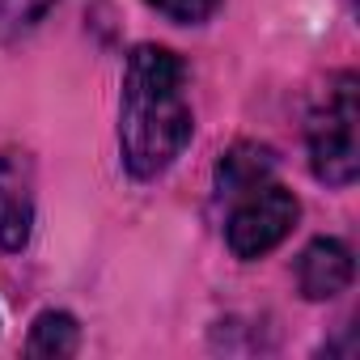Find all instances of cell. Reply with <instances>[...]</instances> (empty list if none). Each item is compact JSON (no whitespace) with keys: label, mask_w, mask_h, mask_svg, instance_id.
<instances>
[{"label":"cell","mask_w":360,"mask_h":360,"mask_svg":"<svg viewBox=\"0 0 360 360\" xmlns=\"http://www.w3.org/2000/svg\"><path fill=\"white\" fill-rule=\"evenodd\" d=\"M195 119L187 102V68L174 51L140 43L123 68L119 148L131 178L165 174L191 144Z\"/></svg>","instance_id":"cell-1"},{"label":"cell","mask_w":360,"mask_h":360,"mask_svg":"<svg viewBox=\"0 0 360 360\" xmlns=\"http://www.w3.org/2000/svg\"><path fill=\"white\" fill-rule=\"evenodd\" d=\"M309 165L326 187H352L360 174V81L356 72H339L326 85V98L314 106L309 127Z\"/></svg>","instance_id":"cell-2"},{"label":"cell","mask_w":360,"mask_h":360,"mask_svg":"<svg viewBox=\"0 0 360 360\" xmlns=\"http://www.w3.org/2000/svg\"><path fill=\"white\" fill-rule=\"evenodd\" d=\"M297 195L276 187V183H263L246 195L233 200V212H229V225H225V242L238 259H263L267 250H276L292 225H297Z\"/></svg>","instance_id":"cell-3"},{"label":"cell","mask_w":360,"mask_h":360,"mask_svg":"<svg viewBox=\"0 0 360 360\" xmlns=\"http://www.w3.org/2000/svg\"><path fill=\"white\" fill-rule=\"evenodd\" d=\"M34 229V169L18 148L0 153V246L22 250Z\"/></svg>","instance_id":"cell-4"},{"label":"cell","mask_w":360,"mask_h":360,"mask_svg":"<svg viewBox=\"0 0 360 360\" xmlns=\"http://www.w3.org/2000/svg\"><path fill=\"white\" fill-rule=\"evenodd\" d=\"M352 250L339 238H318L297 259V284L309 301H330L352 284Z\"/></svg>","instance_id":"cell-5"},{"label":"cell","mask_w":360,"mask_h":360,"mask_svg":"<svg viewBox=\"0 0 360 360\" xmlns=\"http://www.w3.org/2000/svg\"><path fill=\"white\" fill-rule=\"evenodd\" d=\"M271 165L276 161H271L267 148H259V144H233L221 157V165H217V195L233 204L238 195H246V191H255V187L267 183Z\"/></svg>","instance_id":"cell-6"},{"label":"cell","mask_w":360,"mask_h":360,"mask_svg":"<svg viewBox=\"0 0 360 360\" xmlns=\"http://www.w3.org/2000/svg\"><path fill=\"white\" fill-rule=\"evenodd\" d=\"M77 347H81V326H77L72 314L47 309V314L34 318L30 339H26V352H30V356H39V360H64V356H72Z\"/></svg>","instance_id":"cell-7"},{"label":"cell","mask_w":360,"mask_h":360,"mask_svg":"<svg viewBox=\"0 0 360 360\" xmlns=\"http://www.w3.org/2000/svg\"><path fill=\"white\" fill-rule=\"evenodd\" d=\"M56 0H0V43H13L34 30Z\"/></svg>","instance_id":"cell-8"},{"label":"cell","mask_w":360,"mask_h":360,"mask_svg":"<svg viewBox=\"0 0 360 360\" xmlns=\"http://www.w3.org/2000/svg\"><path fill=\"white\" fill-rule=\"evenodd\" d=\"M148 5H153L161 18L178 22V26H200V22H208V18L217 13L221 0H148Z\"/></svg>","instance_id":"cell-9"}]
</instances>
